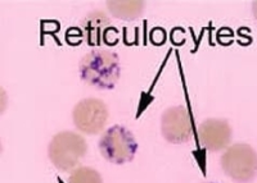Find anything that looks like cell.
<instances>
[{"mask_svg":"<svg viewBox=\"0 0 257 183\" xmlns=\"http://www.w3.org/2000/svg\"><path fill=\"white\" fill-rule=\"evenodd\" d=\"M79 73L85 84L100 90H112L121 76L120 58L109 50H90L80 60Z\"/></svg>","mask_w":257,"mask_h":183,"instance_id":"cell-1","label":"cell"},{"mask_svg":"<svg viewBox=\"0 0 257 183\" xmlns=\"http://www.w3.org/2000/svg\"><path fill=\"white\" fill-rule=\"evenodd\" d=\"M88 152V145L81 134L63 131L54 134L48 146V155L52 164L63 172L79 168L80 162Z\"/></svg>","mask_w":257,"mask_h":183,"instance_id":"cell-2","label":"cell"},{"mask_svg":"<svg viewBox=\"0 0 257 183\" xmlns=\"http://www.w3.org/2000/svg\"><path fill=\"white\" fill-rule=\"evenodd\" d=\"M99 152L105 160L116 166H123L134 159L138 142L130 130L123 126H112L99 140Z\"/></svg>","mask_w":257,"mask_h":183,"instance_id":"cell-3","label":"cell"},{"mask_svg":"<svg viewBox=\"0 0 257 183\" xmlns=\"http://www.w3.org/2000/svg\"><path fill=\"white\" fill-rule=\"evenodd\" d=\"M224 173L235 182L245 183L257 176V152L247 144L229 146L220 159Z\"/></svg>","mask_w":257,"mask_h":183,"instance_id":"cell-4","label":"cell"},{"mask_svg":"<svg viewBox=\"0 0 257 183\" xmlns=\"http://www.w3.org/2000/svg\"><path fill=\"white\" fill-rule=\"evenodd\" d=\"M109 118L108 106L96 98L82 99L73 106L72 120L75 127L85 134H98L103 131Z\"/></svg>","mask_w":257,"mask_h":183,"instance_id":"cell-5","label":"cell"},{"mask_svg":"<svg viewBox=\"0 0 257 183\" xmlns=\"http://www.w3.org/2000/svg\"><path fill=\"white\" fill-rule=\"evenodd\" d=\"M161 132L167 142L174 145L187 144L193 134L192 118L187 106L176 105L167 108L161 116Z\"/></svg>","mask_w":257,"mask_h":183,"instance_id":"cell-6","label":"cell"},{"mask_svg":"<svg viewBox=\"0 0 257 183\" xmlns=\"http://www.w3.org/2000/svg\"><path fill=\"white\" fill-rule=\"evenodd\" d=\"M231 136V127L226 120L207 118L198 126L199 142L208 152H221L228 148Z\"/></svg>","mask_w":257,"mask_h":183,"instance_id":"cell-7","label":"cell"},{"mask_svg":"<svg viewBox=\"0 0 257 183\" xmlns=\"http://www.w3.org/2000/svg\"><path fill=\"white\" fill-rule=\"evenodd\" d=\"M144 2L141 0H111L105 6L113 17L122 20H134L141 17L144 12Z\"/></svg>","mask_w":257,"mask_h":183,"instance_id":"cell-8","label":"cell"},{"mask_svg":"<svg viewBox=\"0 0 257 183\" xmlns=\"http://www.w3.org/2000/svg\"><path fill=\"white\" fill-rule=\"evenodd\" d=\"M107 26H109V20L104 13L93 12L86 16L81 22L85 41L89 45L99 44L100 34Z\"/></svg>","mask_w":257,"mask_h":183,"instance_id":"cell-9","label":"cell"},{"mask_svg":"<svg viewBox=\"0 0 257 183\" xmlns=\"http://www.w3.org/2000/svg\"><path fill=\"white\" fill-rule=\"evenodd\" d=\"M68 183H103V178L98 170L90 166H79L71 172Z\"/></svg>","mask_w":257,"mask_h":183,"instance_id":"cell-10","label":"cell"},{"mask_svg":"<svg viewBox=\"0 0 257 183\" xmlns=\"http://www.w3.org/2000/svg\"><path fill=\"white\" fill-rule=\"evenodd\" d=\"M151 41H152L155 45H162L166 41V32L164 28L161 27H156L151 31Z\"/></svg>","mask_w":257,"mask_h":183,"instance_id":"cell-11","label":"cell"},{"mask_svg":"<svg viewBox=\"0 0 257 183\" xmlns=\"http://www.w3.org/2000/svg\"><path fill=\"white\" fill-rule=\"evenodd\" d=\"M253 14H254V17H256V20H257V2H254V3H253Z\"/></svg>","mask_w":257,"mask_h":183,"instance_id":"cell-12","label":"cell"},{"mask_svg":"<svg viewBox=\"0 0 257 183\" xmlns=\"http://www.w3.org/2000/svg\"><path fill=\"white\" fill-rule=\"evenodd\" d=\"M206 183H215V182H206Z\"/></svg>","mask_w":257,"mask_h":183,"instance_id":"cell-13","label":"cell"}]
</instances>
